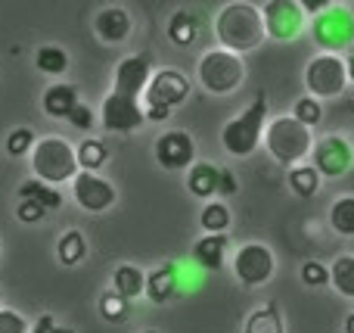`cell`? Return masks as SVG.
I'll return each instance as SVG.
<instances>
[{
  "label": "cell",
  "instance_id": "cell-15",
  "mask_svg": "<svg viewBox=\"0 0 354 333\" xmlns=\"http://www.w3.org/2000/svg\"><path fill=\"white\" fill-rule=\"evenodd\" d=\"M149 78H153V62H149L147 53L124 56L115 66V84H112V91L128 93V97H140L147 91Z\"/></svg>",
  "mask_w": 354,
  "mask_h": 333
},
{
  "label": "cell",
  "instance_id": "cell-30",
  "mask_svg": "<svg viewBox=\"0 0 354 333\" xmlns=\"http://www.w3.org/2000/svg\"><path fill=\"white\" fill-rule=\"evenodd\" d=\"M199 224L208 231V234H224L230 228V209L224 203H208L199 215Z\"/></svg>",
  "mask_w": 354,
  "mask_h": 333
},
{
  "label": "cell",
  "instance_id": "cell-26",
  "mask_svg": "<svg viewBox=\"0 0 354 333\" xmlns=\"http://www.w3.org/2000/svg\"><path fill=\"white\" fill-rule=\"evenodd\" d=\"M56 255H59L62 265H78L81 259L87 255V240L81 231H66V234L59 237V243H56Z\"/></svg>",
  "mask_w": 354,
  "mask_h": 333
},
{
  "label": "cell",
  "instance_id": "cell-2",
  "mask_svg": "<svg viewBox=\"0 0 354 333\" xmlns=\"http://www.w3.org/2000/svg\"><path fill=\"white\" fill-rule=\"evenodd\" d=\"M31 172L35 178L47 181V184L59 187L62 181H72L75 174L81 172L78 168V153L75 147L66 141V137H41L31 147Z\"/></svg>",
  "mask_w": 354,
  "mask_h": 333
},
{
  "label": "cell",
  "instance_id": "cell-8",
  "mask_svg": "<svg viewBox=\"0 0 354 333\" xmlns=\"http://www.w3.org/2000/svg\"><path fill=\"white\" fill-rule=\"evenodd\" d=\"M100 122H103L106 131H115V134H131V131H137L143 122H147L140 97H128V93L112 91L109 97L103 100Z\"/></svg>",
  "mask_w": 354,
  "mask_h": 333
},
{
  "label": "cell",
  "instance_id": "cell-17",
  "mask_svg": "<svg viewBox=\"0 0 354 333\" xmlns=\"http://www.w3.org/2000/svg\"><path fill=\"white\" fill-rule=\"evenodd\" d=\"M78 103H81L78 87H72V84H50L47 91H44V100H41L44 112H47L50 118H68V112H72Z\"/></svg>",
  "mask_w": 354,
  "mask_h": 333
},
{
  "label": "cell",
  "instance_id": "cell-18",
  "mask_svg": "<svg viewBox=\"0 0 354 333\" xmlns=\"http://www.w3.org/2000/svg\"><path fill=\"white\" fill-rule=\"evenodd\" d=\"M224 249H227V234H205L196 240L193 246V262L205 271H221L224 265Z\"/></svg>",
  "mask_w": 354,
  "mask_h": 333
},
{
  "label": "cell",
  "instance_id": "cell-42",
  "mask_svg": "<svg viewBox=\"0 0 354 333\" xmlns=\"http://www.w3.org/2000/svg\"><path fill=\"white\" fill-rule=\"evenodd\" d=\"M299 3H301V10H305V12L317 16V12H324L326 6H330V0H299Z\"/></svg>",
  "mask_w": 354,
  "mask_h": 333
},
{
  "label": "cell",
  "instance_id": "cell-11",
  "mask_svg": "<svg viewBox=\"0 0 354 333\" xmlns=\"http://www.w3.org/2000/svg\"><path fill=\"white\" fill-rule=\"evenodd\" d=\"M233 271L245 287H261L274 274V253L261 243H245L236 255H233Z\"/></svg>",
  "mask_w": 354,
  "mask_h": 333
},
{
  "label": "cell",
  "instance_id": "cell-24",
  "mask_svg": "<svg viewBox=\"0 0 354 333\" xmlns=\"http://www.w3.org/2000/svg\"><path fill=\"white\" fill-rule=\"evenodd\" d=\"M320 178H324V174H320L314 165H292L289 168V187H292V193L301 199H311L314 193L320 190Z\"/></svg>",
  "mask_w": 354,
  "mask_h": 333
},
{
  "label": "cell",
  "instance_id": "cell-22",
  "mask_svg": "<svg viewBox=\"0 0 354 333\" xmlns=\"http://www.w3.org/2000/svg\"><path fill=\"white\" fill-rule=\"evenodd\" d=\"M112 290L131 303V299L147 293V274H143L137 265H118L115 274H112Z\"/></svg>",
  "mask_w": 354,
  "mask_h": 333
},
{
  "label": "cell",
  "instance_id": "cell-29",
  "mask_svg": "<svg viewBox=\"0 0 354 333\" xmlns=\"http://www.w3.org/2000/svg\"><path fill=\"white\" fill-rule=\"evenodd\" d=\"M330 224L336 234L342 237H354V197H342L333 203L330 209Z\"/></svg>",
  "mask_w": 354,
  "mask_h": 333
},
{
  "label": "cell",
  "instance_id": "cell-1",
  "mask_svg": "<svg viewBox=\"0 0 354 333\" xmlns=\"http://www.w3.org/2000/svg\"><path fill=\"white\" fill-rule=\"evenodd\" d=\"M214 31H218L221 47L233 50V53H249V50L261 47L264 37H268L261 10L245 3V0H233L218 12Z\"/></svg>",
  "mask_w": 354,
  "mask_h": 333
},
{
  "label": "cell",
  "instance_id": "cell-5",
  "mask_svg": "<svg viewBox=\"0 0 354 333\" xmlns=\"http://www.w3.org/2000/svg\"><path fill=\"white\" fill-rule=\"evenodd\" d=\"M245 78V62L239 53L227 47H218V50H208L205 56L199 60V84L205 87L208 93H233Z\"/></svg>",
  "mask_w": 354,
  "mask_h": 333
},
{
  "label": "cell",
  "instance_id": "cell-31",
  "mask_svg": "<svg viewBox=\"0 0 354 333\" xmlns=\"http://www.w3.org/2000/svg\"><path fill=\"white\" fill-rule=\"evenodd\" d=\"M245 333H283L280 312H277L274 305H268V309H258L255 315L245 321Z\"/></svg>",
  "mask_w": 354,
  "mask_h": 333
},
{
  "label": "cell",
  "instance_id": "cell-25",
  "mask_svg": "<svg viewBox=\"0 0 354 333\" xmlns=\"http://www.w3.org/2000/svg\"><path fill=\"white\" fill-rule=\"evenodd\" d=\"M35 66L44 75H62L68 69V53L56 44H44V47L35 50Z\"/></svg>",
  "mask_w": 354,
  "mask_h": 333
},
{
  "label": "cell",
  "instance_id": "cell-27",
  "mask_svg": "<svg viewBox=\"0 0 354 333\" xmlns=\"http://www.w3.org/2000/svg\"><path fill=\"white\" fill-rule=\"evenodd\" d=\"M75 153H78V168H84V172H100V168L106 165V159H109V150H106L103 141H81L78 147H75Z\"/></svg>",
  "mask_w": 354,
  "mask_h": 333
},
{
  "label": "cell",
  "instance_id": "cell-33",
  "mask_svg": "<svg viewBox=\"0 0 354 333\" xmlns=\"http://www.w3.org/2000/svg\"><path fill=\"white\" fill-rule=\"evenodd\" d=\"M292 116L299 118L301 125L314 128V125H320V118H324V106H320V100H317V97H301L299 103H295Z\"/></svg>",
  "mask_w": 354,
  "mask_h": 333
},
{
  "label": "cell",
  "instance_id": "cell-36",
  "mask_svg": "<svg viewBox=\"0 0 354 333\" xmlns=\"http://www.w3.org/2000/svg\"><path fill=\"white\" fill-rule=\"evenodd\" d=\"M301 280H305L308 287H324V284H330V271H326L320 262H305V265H301Z\"/></svg>",
  "mask_w": 354,
  "mask_h": 333
},
{
  "label": "cell",
  "instance_id": "cell-46",
  "mask_svg": "<svg viewBox=\"0 0 354 333\" xmlns=\"http://www.w3.org/2000/svg\"><path fill=\"white\" fill-rule=\"evenodd\" d=\"M143 333H156V330H143Z\"/></svg>",
  "mask_w": 354,
  "mask_h": 333
},
{
  "label": "cell",
  "instance_id": "cell-4",
  "mask_svg": "<svg viewBox=\"0 0 354 333\" xmlns=\"http://www.w3.org/2000/svg\"><path fill=\"white\" fill-rule=\"evenodd\" d=\"M264 141H268L270 156H274L280 165H286V168L299 165V162L305 159V156L311 153V147H314L311 128H308V125H301L295 116L274 118V122L268 125V134H264Z\"/></svg>",
  "mask_w": 354,
  "mask_h": 333
},
{
  "label": "cell",
  "instance_id": "cell-14",
  "mask_svg": "<svg viewBox=\"0 0 354 333\" xmlns=\"http://www.w3.org/2000/svg\"><path fill=\"white\" fill-rule=\"evenodd\" d=\"M314 168H317L324 178H339L351 168L354 162V153H351V143L345 137H324V141L314 147Z\"/></svg>",
  "mask_w": 354,
  "mask_h": 333
},
{
  "label": "cell",
  "instance_id": "cell-13",
  "mask_svg": "<svg viewBox=\"0 0 354 333\" xmlns=\"http://www.w3.org/2000/svg\"><path fill=\"white\" fill-rule=\"evenodd\" d=\"M196 159V143L187 131H165V134L156 141V162L168 172H180L189 168Z\"/></svg>",
  "mask_w": 354,
  "mask_h": 333
},
{
  "label": "cell",
  "instance_id": "cell-6",
  "mask_svg": "<svg viewBox=\"0 0 354 333\" xmlns=\"http://www.w3.org/2000/svg\"><path fill=\"white\" fill-rule=\"evenodd\" d=\"M305 84L311 91V97L326 100V97H339L348 84V66L342 56L336 53H320L308 62L305 69Z\"/></svg>",
  "mask_w": 354,
  "mask_h": 333
},
{
  "label": "cell",
  "instance_id": "cell-9",
  "mask_svg": "<svg viewBox=\"0 0 354 333\" xmlns=\"http://www.w3.org/2000/svg\"><path fill=\"white\" fill-rule=\"evenodd\" d=\"M261 16L268 37H274V41H292L305 25V10L299 0H268L261 6Z\"/></svg>",
  "mask_w": 354,
  "mask_h": 333
},
{
  "label": "cell",
  "instance_id": "cell-10",
  "mask_svg": "<svg viewBox=\"0 0 354 333\" xmlns=\"http://www.w3.org/2000/svg\"><path fill=\"white\" fill-rule=\"evenodd\" d=\"M72 193H75V203L84 212H93V215L115 206V187L106 178H100L97 172H84L81 168L72 178Z\"/></svg>",
  "mask_w": 354,
  "mask_h": 333
},
{
  "label": "cell",
  "instance_id": "cell-23",
  "mask_svg": "<svg viewBox=\"0 0 354 333\" xmlns=\"http://www.w3.org/2000/svg\"><path fill=\"white\" fill-rule=\"evenodd\" d=\"M196 35H199V19L193 12L177 10L168 19V37H171V44H177V47H189L196 41Z\"/></svg>",
  "mask_w": 354,
  "mask_h": 333
},
{
  "label": "cell",
  "instance_id": "cell-45",
  "mask_svg": "<svg viewBox=\"0 0 354 333\" xmlns=\"http://www.w3.org/2000/svg\"><path fill=\"white\" fill-rule=\"evenodd\" d=\"M339 3H351V0H339Z\"/></svg>",
  "mask_w": 354,
  "mask_h": 333
},
{
  "label": "cell",
  "instance_id": "cell-40",
  "mask_svg": "<svg viewBox=\"0 0 354 333\" xmlns=\"http://www.w3.org/2000/svg\"><path fill=\"white\" fill-rule=\"evenodd\" d=\"M218 193H221V197H230V193H236V178H233V172H227V168H221Z\"/></svg>",
  "mask_w": 354,
  "mask_h": 333
},
{
  "label": "cell",
  "instance_id": "cell-38",
  "mask_svg": "<svg viewBox=\"0 0 354 333\" xmlns=\"http://www.w3.org/2000/svg\"><path fill=\"white\" fill-rule=\"evenodd\" d=\"M66 122L72 125V128H78V131H91V128H93V112H91V106L78 103L72 112H68Z\"/></svg>",
  "mask_w": 354,
  "mask_h": 333
},
{
  "label": "cell",
  "instance_id": "cell-34",
  "mask_svg": "<svg viewBox=\"0 0 354 333\" xmlns=\"http://www.w3.org/2000/svg\"><path fill=\"white\" fill-rule=\"evenodd\" d=\"M35 147V131L31 128H16L6 137V153L10 156H28Z\"/></svg>",
  "mask_w": 354,
  "mask_h": 333
},
{
  "label": "cell",
  "instance_id": "cell-7",
  "mask_svg": "<svg viewBox=\"0 0 354 333\" xmlns=\"http://www.w3.org/2000/svg\"><path fill=\"white\" fill-rule=\"evenodd\" d=\"M314 41L317 47H324L326 53L345 50L354 41V16L345 6H326L324 12L314 16Z\"/></svg>",
  "mask_w": 354,
  "mask_h": 333
},
{
  "label": "cell",
  "instance_id": "cell-19",
  "mask_svg": "<svg viewBox=\"0 0 354 333\" xmlns=\"http://www.w3.org/2000/svg\"><path fill=\"white\" fill-rule=\"evenodd\" d=\"M180 274H177V265H162V268H156L153 274H147V296H149V303H156V305H162V303H168V299L177 293V287H180Z\"/></svg>",
  "mask_w": 354,
  "mask_h": 333
},
{
  "label": "cell",
  "instance_id": "cell-43",
  "mask_svg": "<svg viewBox=\"0 0 354 333\" xmlns=\"http://www.w3.org/2000/svg\"><path fill=\"white\" fill-rule=\"evenodd\" d=\"M345 66H348V81H354V56H348V62H345Z\"/></svg>",
  "mask_w": 354,
  "mask_h": 333
},
{
  "label": "cell",
  "instance_id": "cell-41",
  "mask_svg": "<svg viewBox=\"0 0 354 333\" xmlns=\"http://www.w3.org/2000/svg\"><path fill=\"white\" fill-rule=\"evenodd\" d=\"M143 116H147V122H165L171 109L168 106H143Z\"/></svg>",
  "mask_w": 354,
  "mask_h": 333
},
{
  "label": "cell",
  "instance_id": "cell-44",
  "mask_svg": "<svg viewBox=\"0 0 354 333\" xmlns=\"http://www.w3.org/2000/svg\"><path fill=\"white\" fill-rule=\"evenodd\" d=\"M345 330L354 333V315H348V321H345Z\"/></svg>",
  "mask_w": 354,
  "mask_h": 333
},
{
  "label": "cell",
  "instance_id": "cell-35",
  "mask_svg": "<svg viewBox=\"0 0 354 333\" xmlns=\"http://www.w3.org/2000/svg\"><path fill=\"white\" fill-rule=\"evenodd\" d=\"M44 215H47V209H44L41 203H35V199H19V206H16V218H19L22 224H37Z\"/></svg>",
  "mask_w": 354,
  "mask_h": 333
},
{
  "label": "cell",
  "instance_id": "cell-37",
  "mask_svg": "<svg viewBox=\"0 0 354 333\" xmlns=\"http://www.w3.org/2000/svg\"><path fill=\"white\" fill-rule=\"evenodd\" d=\"M0 333H28V321L12 309H0Z\"/></svg>",
  "mask_w": 354,
  "mask_h": 333
},
{
  "label": "cell",
  "instance_id": "cell-28",
  "mask_svg": "<svg viewBox=\"0 0 354 333\" xmlns=\"http://www.w3.org/2000/svg\"><path fill=\"white\" fill-rule=\"evenodd\" d=\"M330 284L336 287L342 296L354 299V255H339L330 268Z\"/></svg>",
  "mask_w": 354,
  "mask_h": 333
},
{
  "label": "cell",
  "instance_id": "cell-21",
  "mask_svg": "<svg viewBox=\"0 0 354 333\" xmlns=\"http://www.w3.org/2000/svg\"><path fill=\"white\" fill-rule=\"evenodd\" d=\"M19 199H35V203H41L47 212L62 209V203H66V197H62L59 187L47 184V181H41V178L22 181V184H19Z\"/></svg>",
  "mask_w": 354,
  "mask_h": 333
},
{
  "label": "cell",
  "instance_id": "cell-3",
  "mask_svg": "<svg viewBox=\"0 0 354 333\" xmlns=\"http://www.w3.org/2000/svg\"><path fill=\"white\" fill-rule=\"evenodd\" d=\"M264 118H268V97L258 93L249 109H245L243 116L230 118V122L224 125V131H221V143H224L227 153L239 156V159L255 153L264 137Z\"/></svg>",
  "mask_w": 354,
  "mask_h": 333
},
{
  "label": "cell",
  "instance_id": "cell-39",
  "mask_svg": "<svg viewBox=\"0 0 354 333\" xmlns=\"http://www.w3.org/2000/svg\"><path fill=\"white\" fill-rule=\"evenodd\" d=\"M31 333H75V330H72V327H62V324H56L53 315H41Z\"/></svg>",
  "mask_w": 354,
  "mask_h": 333
},
{
  "label": "cell",
  "instance_id": "cell-16",
  "mask_svg": "<svg viewBox=\"0 0 354 333\" xmlns=\"http://www.w3.org/2000/svg\"><path fill=\"white\" fill-rule=\"evenodd\" d=\"M93 31L103 44H122L124 37L131 35V16L122 6H106V10L97 12L93 19Z\"/></svg>",
  "mask_w": 354,
  "mask_h": 333
},
{
  "label": "cell",
  "instance_id": "cell-32",
  "mask_svg": "<svg viewBox=\"0 0 354 333\" xmlns=\"http://www.w3.org/2000/svg\"><path fill=\"white\" fill-rule=\"evenodd\" d=\"M100 315H103L106 321H124V318H128V299H122L115 290L103 293V296H100Z\"/></svg>",
  "mask_w": 354,
  "mask_h": 333
},
{
  "label": "cell",
  "instance_id": "cell-20",
  "mask_svg": "<svg viewBox=\"0 0 354 333\" xmlns=\"http://www.w3.org/2000/svg\"><path fill=\"white\" fill-rule=\"evenodd\" d=\"M218 178H221V168H214L212 162H193L187 174V190L199 199H208L218 193Z\"/></svg>",
  "mask_w": 354,
  "mask_h": 333
},
{
  "label": "cell",
  "instance_id": "cell-12",
  "mask_svg": "<svg viewBox=\"0 0 354 333\" xmlns=\"http://www.w3.org/2000/svg\"><path fill=\"white\" fill-rule=\"evenodd\" d=\"M187 97H189V81H187V75L174 72V69L156 72L153 78H149L147 91H143L147 106H168V109L180 106Z\"/></svg>",
  "mask_w": 354,
  "mask_h": 333
}]
</instances>
